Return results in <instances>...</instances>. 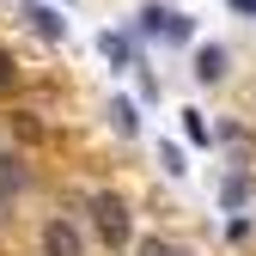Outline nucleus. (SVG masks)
Masks as SVG:
<instances>
[{
  "instance_id": "f257e3e1",
  "label": "nucleus",
  "mask_w": 256,
  "mask_h": 256,
  "mask_svg": "<svg viewBox=\"0 0 256 256\" xmlns=\"http://www.w3.org/2000/svg\"><path fill=\"white\" fill-rule=\"evenodd\" d=\"M140 30H146V37H165V43H189V37H196V18L177 12V6H165V0H152V6H140Z\"/></svg>"
},
{
  "instance_id": "f03ea898",
  "label": "nucleus",
  "mask_w": 256,
  "mask_h": 256,
  "mask_svg": "<svg viewBox=\"0 0 256 256\" xmlns=\"http://www.w3.org/2000/svg\"><path fill=\"white\" fill-rule=\"evenodd\" d=\"M92 220H98V238L110 250L128 244V208H122V196H92Z\"/></svg>"
},
{
  "instance_id": "7ed1b4c3",
  "label": "nucleus",
  "mask_w": 256,
  "mask_h": 256,
  "mask_svg": "<svg viewBox=\"0 0 256 256\" xmlns=\"http://www.w3.org/2000/svg\"><path fill=\"white\" fill-rule=\"evenodd\" d=\"M98 55L110 61L116 74H128L140 61V43H134V30H104V37H98Z\"/></svg>"
},
{
  "instance_id": "20e7f679",
  "label": "nucleus",
  "mask_w": 256,
  "mask_h": 256,
  "mask_svg": "<svg viewBox=\"0 0 256 256\" xmlns=\"http://www.w3.org/2000/svg\"><path fill=\"white\" fill-rule=\"evenodd\" d=\"M18 18H30V30H37V37H49V43H61V37H68V18H61V6L24 0V6H18Z\"/></svg>"
},
{
  "instance_id": "39448f33",
  "label": "nucleus",
  "mask_w": 256,
  "mask_h": 256,
  "mask_svg": "<svg viewBox=\"0 0 256 256\" xmlns=\"http://www.w3.org/2000/svg\"><path fill=\"white\" fill-rule=\"evenodd\" d=\"M43 250L49 256H86V238H80L74 220H49L43 226Z\"/></svg>"
},
{
  "instance_id": "423d86ee",
  "label": "nucleus",
  "mask_w": 256,
  "mask_h": 256,
  "mask_svg": "<svg viewBox=\"0 0 256 256\" xmlns=\"http://www.w3.org/2000/svg\"><path fill=\"white\" fill-rule=\"evenodd\" d=\"M196 80H208V86L226 80V49H220V43H202L196 49Z\"/></svg>"
},
{
  "instance_id": "0eeeda50",
  "label": "nucleus",
  "mask_w": 256,
  "mask_h": 256,
  "mask_svg": "<svg viewBox=\"0 0 256 256\" xmlns=\"http://www.w3.org/2000/svg\"><path fill=\"white\" fill-rule=\"evenodd\" d=\"M110 128L128 140V134H140V104L134 98H110Z\"/></svg>"
},
{
  "instance_id": "6e6552de",
  "label": "nucleus",
  "mask_w": 256,
  "mask_h": 256,
  "mask_svg": "<svg viewBox=\"0 0 256 256\" xmlns=\"http://www.w3.org/2000/svg\"><path fill=\"white\" fill-rule=\"evenodd\" d=\"M183 140H189V146H208V140H214V128H208L202 110H183Z\"/></svg>"
},
{
  "instance_id": "1a4fd4ad",
  "label": "nucleus",
  "mask_w": 256,
  "mask_h": 256,
  "mask_svg": "<svg viewBox=\"0 0 256 256\" xmlns=\"http://www.w3.org/2000/svg\"><path fill=\"white\" fill-rule=\"evenodd\" d=\"M6 189H24V165H18V152H0V196Z\"/></svg>"
},
{
  "instance_id": "9d476101",
  "label": "nucleus",
  "mask_w": 256,
  "mask_h": 256,
  "mask_svg": "<svg viewBox=\"0 0 256 256\" xmlns=\"http://www.w3.org/2000/svg\"><path fill=\"white\" fill-rule=\"evenodd\" d=\"M220 202H226V208H244V202H250V177H244V171H232V177H226V189H220Z\"/></svg>"
},
{
  "instance_id": "9b49d317",
  "label": "nucleus",
  "mask_w": 256,
  "mask_h": 256,
  "mask_svg": "<svg viewBox=\"0 0 256 256\" xmlns=\"http://www.w3.org/2000/svg\"><path fill=\"white\" fill-rule=\"evenodd\" d=\"M158 165H165V177H183L189 165H183V146H171V140H158Z\"/></svg>"
},
{
  "instance_id": "f8f14e48",
  "label": "nucleus",
  "mask_w": 256,
  "mask_h": 256,
  "mask_svg": "<svg viewBox=\"0 0 256 256\" xmlns=\"http://www.w3.org/2000/svg\"><path fill=\"white\" fill-rule=\"evenodd\" d=\"M140 256H183V250H177V244H158V238H146V244H140Z\"/></svg>"
},
{
  "instance_id": "ddd939ff",
  "label": "nucleus",
  "mask_w": 256,
  "mask_h": 256,
  "mask_svg": "<svg viewBox=\"0 0 256 256\" xmlns=\"http://www.w3.org/2000/svg\"><path fill=\"white\" fill-rule=\"evenodd\" d=\"M232 12H244V18H256V0H226Z\"/></svg>"
},
{
  "instance_id": "4468645a",
  "label": "nucleus",
  "mask_w": 256,
  "mask_h": 256,
  "mask_svg": "<svg viewBox=\"0 0 256 256\" xmlns=\"http://www.w3.org/2000/svg\"><path fill=\"white\" fill-rule=\"evenodd\" d=\"M0 86H12V61L6 55H0Z\"/></svg>"
},
{
  "instance_id": "2eb2a0df",
  "label": "nucleus",
  "mask_w": 256,
  "mask_h": 256,
  "mask_svg": "<svg viewBox=\"0 0 256 256\" xmlns=\"http://www.w3.org/2000/svg\"><path fill=\"white\" fill-rule=\"evenodd\" d=\"M55 6H74V0H55Z\"/></svg>"
}]
</instances>
